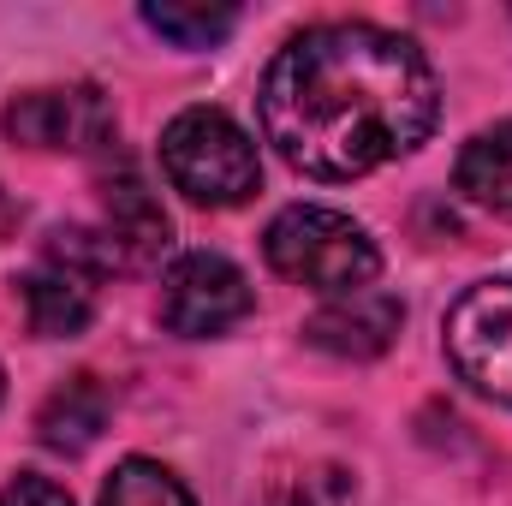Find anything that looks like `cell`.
Listing matches in <instances>:
<instances>
[{"label":"cell","mask_w":512,"mask_h":506,"mask_svg":"<svg viewBox=\"0 0 512 506\" xmlns=\"http://www.w3.org/2000/svg\"><path fill=\"white\" fill-rule=\"evenodd\" d=\"M102 429H108V393H102L96 376H72L36 411V435L54 453H90L102 441Z\"/></svg>","instance_id":"obj_10"},{"label":"cell","mask_w":512,"mask_h":506,"mask_svg":"<svg viewBox=\"0 0 512 506\" xmlns=\"http://www.w3.org/2000/svg\"><path fill=\"white\" fill-rule=\"evenodd\" d=\"M256 120L304 179H364L435 131L441 84L411 36L346 18L298 30L268 60Z\"/></svg>","instance_id":"obj_1"},{"label":"cell","mask_w":512,"mask_h":506,"mask_svg":"<svg viewBox=\"0 0 512 506\" xmlns=\"http://www.w3.org/2000/svg\"><path fill=\"white\" fill-rule=\"evenodd\" d=\"M459 191L489 209V215H512V120L501 126H483L465 149H459V167H453Z\"/></svg>","instance_id":"obj_11"},{"label":"cell","mask_w":512,"mask_h":506,"mask_svg":"<svg viewBox=\"0 0 512 506\" xmlns=\"http://www.w3.org/2000/svg\"><path fill=\"white\" fill-rule=\"evenodd\" d=\"M0 506H72V495L48 477H18V483H6Z\"/></svg>","instance_id":"obj_15"},{"label":"cell","mask_w":512,"mask_h":506,"mask_svg":"<svg viewBox=\"0 0 512 506\" xmlns=\"http://www.w3.org/2000/svg\"><path fill=\"white\" fill-rule=\"evenodd\" d=\"M352 501H358V489L340 465H304V471H292L268 489V506H352Z\"/></svg>","instance_id":"obj_14"},{"label":"cell","mask_w":512,"mask_h":506,"mask_svg":"<svg viewBox=\"0 0 512 506\" xmlns=\"http://www.w3.org/2000/svg\"><path fill=\"white\" fill-rule=\"evenodd\" d=\"M6 131L30 149H108L114 143V108L96 84H66V90H24L6 108Z\"/></svg>","instance_id":"obj_6"},{"label":"cell","mask_w":512,"mask_h":506,"mask_svg":"<svg viewBox=\"0 0 512 506\" xmlns=\"http://www.w3.org/2000/svg\"><path fill=\"white\" fill-rule=\"evenodd\" d=\"M399 328H405V304H399L393 292L358 286V292L328 298V304L304 322V340H310L316 352H328V358L364 364V358H382L387 346L399 340Z\"/></svg>","instance_id":"obj_7"},{"label":"cell","mask_w":512,"mask_h":506,"mask_svg":"<svg viewBox=\"0 0 512 506\" xmlns=\"http://www.w3.org/2000/svg\"><path fill=\"white\" fill-rule=\"evenodd\" d=\"M0 393H6V376H0Z\"/></svg>","instance_id":"obj_16"},{"label":"cell","mask_w":512,"mask_h":506,"mask_svg":"<svg viewBox=\"0 0 512 506\" xmlns=\"http://www.w3.org/2000/svg\"><path fill=\"white\" fill-rule=\"evenodd\" d=\"M96 506H197V501H191V489H185L167 465H155V459H126V465L102 483V501Z\"/></svg>","instance_id":"obj_13"},{"label":"cell","mask_w":512,"mask_h":506,"mask_svg":"<svg viewBox=\"0 0 512 506\" xmlns=\"http://www.w3.org/2000/svg\"><path fill=\"white\" fill-rule=\"evenodd\" d=\"M447 358L459 381H471L483 399L512 405V274L477 280L447 310Z\"/></svg>","instance_id":"obj_4"},{"label":"cell","mask_w":512,"mask_h":506,"mask_svg":"<svg viewBox=\"0 0 512 506\" xmlns=\"http://www.w3.org/2000/svg\"><path fill=\"white\" fill-rule=\"evenodd\" d=\"M18 286H24V316H30V334L36 340H78L90 328V316H96L90 280H78V274H66L54 262L30 268Z\"/></svg>","instance_id":"obj_9"},{"label":"cell","mask_w":512,"mask_h":506,"mask_svg":"<svg viewBox=\"0 0 512 506\" xmlns=\"http://www.w3.org/2000/svg\"><path fill=\"white\" fill-rule=\"evenodd\" d=\"M143 24L155 36H167L173 48H215L233 36L239 24V6H185V0H149L143 6Z\"/></svg>","instance_id":"obj_12"},{"label":"cell","mask_w":512,"mask_h":506,"mask_svg":"<svg viewBox=\"0 0 512 506\" xmlns=\"http://www.w3.org/2000/svg\"><path fill=\"white\" fill-rule=\"evenodd\" d=\"M256 310V292L239 262L221 251H191L161 274V322L185 340H221Z\"/></svg>","instance_id":"obj_5"},{"label":"cell","mask_w":512,"mask_h":506,"mask_svg":"<svg viewBox=\"0 0 512 506\" xmlns=\"http://www.w3.org/2000/svg\"><path fill=\"white\" fill-rule=\"evenodd\" d=\"M262 251H268V268H274V274H286V280H298V286H316V292H328V298L370 286L376 268H382L376 239H370L352 215L322 209V203H292V209H280V215L268 221V233H262Z\"/></svg>","instance_id":"obj_3"},{"label":"cell","mask_w":512,"mask_h":506,"mask_svg":"<svg viewBox=\"0 0 512 506\" xmlns=\"http://www.w3.org/2000/svg\"><path fill=\"white\" fill-rule=\"evenodd\" d=\"M161 173L197 209H239L262 185L251 131L221 108H185L161 131Z\"/></svg>","instance_id":"obj_2"},{"label":"cell","mask_w":512,"mask_h":506,"mask_svg":"<svg viewBox=\"0 0 512 506\" xmlns=\"http://www.w3.org/2000/svg\"><path fill=\"white\" fill-rule=\"evenodd\" d=\"M102 209H108L102 233L114 239V251H120L126 268H155L161 251L173 245V227H167L161 203L149 197V185H143L131 167H120V173L102 179Z\"/></svg>","instance_id":"obj_8"}]
</instances>
